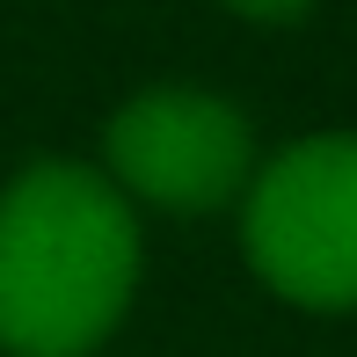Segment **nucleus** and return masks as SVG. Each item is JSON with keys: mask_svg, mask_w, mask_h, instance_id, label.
Segmentation results:
<instances>
[{"mask_svg": "<svg viewBox=\"0 0 357 357\" xmlns=\"http://www.w3.org/2000/svg\"><path fill=\"white\" fill-rule=\"evenodd\" d=\"M146 270L139 204L95 160H29L0 183V357H95Z\"/></svg>", "mask_w": 357, "mask_h": 357, "instance_id": "nucleus-1", "label": "nucleus"}, {"mask_svg": "<svg viewBox=\"0 0 357 357\" xmlns=\"http://www.w3.org/2000/svg\"><path fill=\"white\" fill-rule=\"evenodd\" d=\"M241 255L299 314H357V132H314L255 160Z\"/></svg>", "mask_w": 357, "mask_h": 357, "instance_id": "nucleus-2", "label": "nucleus"}, {"mask_svg": "<svg viewBox=\"0 0 357 357\" xmlns=\"http://www.w3.org/2000/svg\"><path fill=\"white\" fill-rule=\"evenodd\" d=\"M102 175L132 204H153L175 219L226 212V204H241L255 175V124L241 102H226L212 88L160 80V88H139L132 102L109 109Z\"/></svg>", "mask_w": 357, "mask_h": 357, "instance_id": "nucleus-3", "label": "nucleus"}, {"mask_svg": "<svg viewBox=\"0 0 357 357\" xmlns=\"http://www.w3.org/2000/svg\"><path fill=\"white\" fill-rule=\"evenodd\" d=\"M219 8L241 15V22H263V29H291V22H306L321 0H219Z\"/></svg>", "mask_w": 357, "mask_h": 357, "instance_id": "nucleus-4", "label": "nucleus"}]
</instances>
